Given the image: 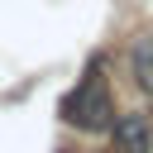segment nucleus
<instances>
[{"mask_svg": "<svg viewBox=\"0 0 153 153\" xmlns=\"http://www.w3.org/2000/svg\"><path fill=\"white\" fill-rule=\"evenodd\" d=\"M57 115H62V124H72L81 134H105L110 129L115 96H110V76H105V57L100 53L86 62V72L76 76V86L57 100Z\"/></svg>", "mask_w": 153, "mask_h": 153, "instance_id": "1", "label": "nucleus"}, {"mask_svg": "<svg viewBox=\"0 0 153 153\" xmlns=\"http://www.w3.org/2000/svg\"><path fill=\"white\" fill-rule=\"evenodd\" d=\"M110 148L115 153H153V124L139 110H124L110 120Z\"/></svg>", "mask_w": 153, "mask_h": 153, "instance_id": "2", "label": "nucleus"}, {"mask_svg": "<svg viewBox=\"0 0 153 153\" xmlns=\"http://www.w3.org/2000/svg\"><path fill=\"white\" fill-rule=\"evenodd\" d=\"M129 67H134L139 91L153 100V29H148V33H139V38L129 43Z\"/></svg>", "mask_w": 153, "mask_h": 153, "instance_id": "3", "label": "nucleus"}]
</instances>
